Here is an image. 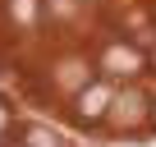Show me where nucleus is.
<instances>
[{
    "label": "nucleus",
    "instance_id": "nucleus-4",
    "mask_svg": "<svg viewBox=\"0 0 156 147\" xmlns=\"http://www.w3.org/2000/svg\"><path fill=\"white\" fill-rule=\"evenodd\" d=\"M55 83H60V88H69V92H73L78 83L87 88V64H83V60H64V64H60V74H55Z\"/></svg>",
    "mask_w": 156,
    "mask_h": 147
},
{
    "label": "nucleus",
    "instance_id": "nucleus-6",
    "mask_svg": "<svg viewBox=\"0 0 156 147\" xmlns=\"http://www.w3.org/2000/svg\"><path fill=\"white\" fill-rule=\"evenodd\" d=\"M9 14H19V23H32V14H37V0H9Z\"/></svg>",
    "mask_w": 156,
    "mask_h": 147
},
{
    "label": "nucleus",
    "instance_id": "nucleus-3",
    "mask_svg": "<svg viewBox=\"0 0 156 147\" xmlns=\"http://www.w3.org/2000/svg\"><path fill=\"white\" fill-rule=\"evenodd\" d=\"M138 64H142V55H138L133 46H119V41L101 55V69H106V74H138Z\"/></svg>",
    "mask_w": 156,
    "mask_h": 147
},
{
    "label": "nucleus",
    "instance_id": "nucleus-1",
    "mask_svg": "<svg viewBox=\"0 0 156 147\" xmlns=\"http://www.w3.org/2000/svg\"><path fill=\"white\" fill-rule=\"evenodd\" d=\"M147 120V97L138 88H124L119 97H110V124L115 129H138Z\"/></svg>",
    "mask_w": 156,
    "mask_h": 147
},
{
    "label": "nucleus",
    "instance_id": "nucleus-8",
    "mask_svg": "<svg viewBox=\"0 0 156 147\" xmlns=\"http://www.w3.org/2000/svg\"><path fill=\"white\" fill-rule=\"evenodd\" d=\"M151 120H156V106H151Z\"/></svg>",
    "mask_w": 156,
    "mask_h": 147
},
{
    "label": "nucleus",
    "instance_id": "nucleus-7",
    "mask_svg": "<svg viewBox=\"0 0 156 147\" xmlns=\"http://www.w3.org/2000/svg\"><path fill=\"white\" fill-rule=\"evenodd\" d=\"M9 120H14V115H9V106H5V101H0V133H5V129H9Z\"/></svg>",
    "mask_w": 156,
    "mask_h": 147
},
{
    "label": "nucleus",
    "instance_id": "nucleus-2",
    "mask_svg": "<svg viewBox=\"0 0 156 147\" xmlns=\"http://www.w3.org/2000/svg\"><path fill=\"white\" fill-rule=\"evenodd\" d=\"M106 101H110V88L106 83H92L78 92V120H101L106 115Z\"/></svg>",
    "mask_w": 156,
    "mask_h": 147
},
{
    "label": "nucleus",
    "instance_id": "nucleus-5",
    "mask_svg": "<svg viewBox=\"0 0 156 147\" xmlns=\"http://www.w3.org/2000/svg\"><path fill=\"white\" fill-rule=\"evenodd\" d=\"M28 147H60V133H51V129H28Z\"/></svg>",
    "mask_w": 156,
    "mask_h": 147
}]
</instances>
